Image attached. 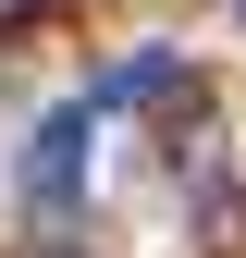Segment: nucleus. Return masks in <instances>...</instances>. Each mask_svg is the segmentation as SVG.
<instances>
[{
    "label": "nucleus",
    "instance_id": "nucleus-2",
    "mask_svg": "<svg viewBox=\"0 0 246 258\" xmlns=\"http://www.w3.org/2000/svg\"><path fill=\"white\" fill-rule=\"evenodd\" d=\"M234 13H246V0H234Z\"/></svg>",
    "mask_w": 246,
    "mask_h": 258
},
{
    "label": "nucleus",
    "instance_id": "nucleus-1",
    "mask_svg": "<svg viewBox=\"0 0 246 258\" xmlns=\"http://www.w3.org/2000/svg\"><path fill=\"white\" fill-rule=\"evenodd\" d=\"M86 136H99L86 99H61V111L37 123V148H25V197H37V209H74V197H86Z\"/></svg>",
    "mask_w": 246,
    "mask_h": 258
}]
</instances>
